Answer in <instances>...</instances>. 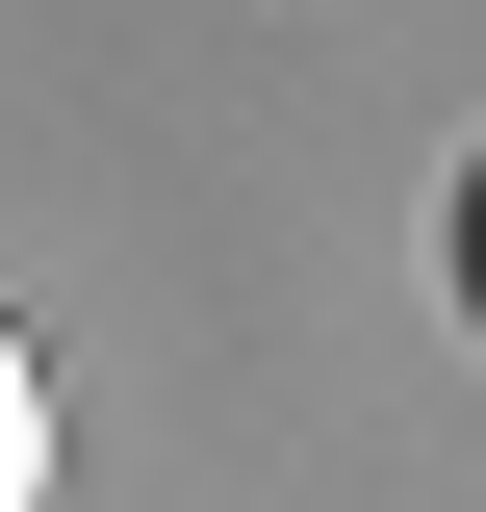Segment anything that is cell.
<instances>
[{"instance_id":"cell-1","label":"cell","mask_w":486,"mask_h":512,"mask_svg":"<svg viewBox=\"0 0 486 512\" xmlns=\"http://www.w3.org/2000/svg\"><path fill=\"white\" fill-rule=\"evenodd\" d=\"M0 512H52V359H26V308H0Z\"/></svg>"},{"instance_id":"cell-2","label":"cell","mask_w":486,"mask_h":512,"mask_svg":"<svg viewBox=\"0 0 486 512\" xmlns=\"http://www.w3.org/2000/svg\"><path fill=\"white\" fill-rule=\"evenodd\" d=\"M461 308H486V180H461Z\"/></svg>"}]
</instances>
